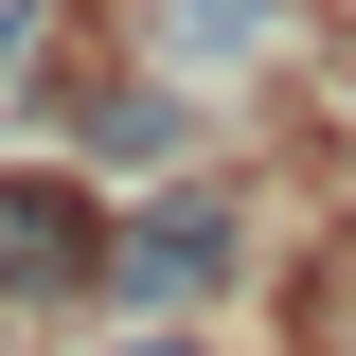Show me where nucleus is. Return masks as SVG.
<instances>
[{"label":"nucleus","mask_w":356,"mask_h":356,"mask_svg":"<svg viewBox=\"0 0 356 356\" xmlns=\"http://www.w3.org/2000/svg\"><path fill=\"white\" fill-rule=\"evenodd\" d=\"M232 250H250V214H232V196H161L143 232H107V303H196Z\"/></svg>","instance_id":"nucleus-1"},{"label":"nucleus","mask_w":356,"mask_h":356,"mask_svg":"<svg viewBox=\"0 0 356 356\" xmlns=\"http://www.w3.org/2000/svg\"><path fill=\"white\" fill-rule=\"evenodd\" d=\"M0 285H107V214L72 178H0Z\"/></svg>","instance_id":"nucleus-2"},{"label":"nucleus","mask_w":356,"mask_h":356,"mask_svg":"<svg viewBox=\"0 0 356 356\" xmlns=\"http://www.w3.org/2000/svg\"><path fill=\"white\" fill-rule=\"evenodd\" d=\"M267 18H285V0H178V36H196V54H267Z\"/></svg>","instance_id":"nucleus-3"},{"label":"nucleus","mask_w":356,"mask_h":356,"mask_svg":"<svg viewBox=\"0 0 356 356\" xmlns=\"http://www.w3.org/2000/svg\"><path fill=\"white\" fill-rule=\"evenodd\" d=\"M125 356H196V339H125Z\"/></svg>","instance_id":"nucleus-4"}]
</instances>
